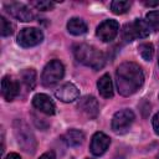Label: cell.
Wrapping results in <instances>:
<instances>
[{
  "mask_svg": "<svg viewBox=\"0 0 159 159\" xmlns=\"http://www.w3.org/2000/svg\"><path fill=\"white\" fill-rule=\"evenodd\" d=\"M144 83V73L139 65L123 62L116 71V84L119 94L128 97L135 93Z\"/></svg>",
  "mask_w": 159,
  "mask_h": 159,
  "instance_id": "1",
  "label": "cell"
},
{
  "mask_svg": "<svg viewBox=\"0 0 159 159\" xmlns=\"http://www.w3.org/2000/svg\"><path fill=\"white\" fill-rule=\"evenodd\" d=\"M76 60L84 66H88L93 70H101L106 63V56L102 51L91 45H80L75 48Z\"/></svg>",
  "mask_w": 159,
  "mask_h": 159,
  "instance_id": "2",
  "label": "cell"
},
{
  "mask_svg": "<svg viewBox=\"0 0 159 159\" xmlns=\"http://www.w3.org/2000/svg\"><path fill=\"white\" fill-rule=\"evenodd\" d=\"M14 133L17 140V144L26 153H34L36 149V139L30 127L21 119L14 122Z\"/></svg>",
  "mask_w": 159,
  "mask_h": 159,
  "instance_id": "3",
  "label": "cell"
},
{
  "mask_svg": "<svg viewBox=\"0 0 159 159\" xmlns=\"http://www.w3.org/2000/svg\"><path fill=\"white\" fill-rule=\"evenodd\" d=\"M63 75H65V67H63L62 62L58 60H52L45 66V68L42 71L41 83L45 87L53 86L57 82H60V80H62Z\"/></svg>",
  "mask_w": 159,
  "mask_h": 159,
  "instance_id": "4",
  "label": "cell"
},
{
  "mask_svg": "<svg viewBox=\"0 0 159 159\" xmlns=\"http://www.w3.org/2000/svg\"><path fill=\"white\" fill-rule=\"evenodd\" d=\"M150 29L148 26V24L145 22V20L142 19H135L134 21L125 24L122 31V36L125 41L130 42L134 41L135 39H144L149 35Z\"/></svg>",
  "mask_w": 159,
  "mask_h": 159,
  "instance_id": "5",
  "label": "cell"
},
{
  "mask_svg": "<svg viewBox=\"0 0 159 159\" xmlns=\"http://www.w3.org/2000/svg\"><path fill=\"white\" fill-rule=\"evenodd\" d=\"M133 120H134V113L130 109L118 111L112 118V123H111L112 130L117 134H123L129 129Z\"/></svg>",
  "mask_w": 159,
  "mask_h": 159,
  "instance_id": "6",
  "label": "cell"
},
{
  "mask_svg": "<svg viewBox=\"0 0 159 159\" xmlns=\"http://www.w3.org/2000/svg\"><path fill=\"white\" fill-rule=\"evenodd\" d=\"M43 40V34L40 29L36 27H25L20 30L17 35V43L21 47H34L39 43H41Z\"/></svg>",
  "mask_w": 159,
  "mask_h": 159,
  "instance_id": "7",
  "label": "cell"
},
{
  "mask_svg": "<svg viewBox=\"0 0 159 159\" xmlns=\"http://www.w3.org/2000/svg\"><path fill=\"white\" fill-rule=\"evenodd\" d=\"M119 31V24L116 20H104L102 21L97 30H96V35L99 40H102L103 42H111L116 39V36L118 35Z\"/></svg>",
  "mask_w": 159,
  "mask_h": 159,
  "instance_id": "8",
  "label": "cell"
},
{
  "mask_svg": "<svg viewBox=\"0 0 159 159\" xmlns=\"http://www.w3.org/2000/svg\"><path fill=\"white\" fill-rule=\"evenodd\" d=\"M4 7L12 17H15L20 21L27 22V21H31L34 19L32 11L25 4H21L17 1H10V2H5Z\"/></svg>",
  "mask_w": 159,
  "mask_h": 159,
  "instance_id": "9",
  "label": "cell"
},
{
  "mask_svg": "<svg viewBox=\"0 0 159 159\" xmlns=\"http://www.w3.org/2000/svg\"><path fill=\"white\" fill-rule=\"evenodd\" d=\"M109 144H111V139L107 134H104L103 132H96L92 135L91 144H89V150L93 155L99 157V155H102L107 152Z\"/></svg>",
  "mask_w": 159,
  "mask_h": 159,
  "instance_id": "10",
  "label": "cell"
},
{
  "mask_svg": "<svg viewBox=\"0 0 159 159\" xmlns=\"http://www.w3.org/2000/svg\"><path fill=\"white\" fill-rule=\"evenodd\" d=\"M32 104L36 109H39L40 112H42L45 114H48V116H52L55 113V109H56V106H55L53 101L45 93L35 94L34 98H32Z\"/></svg>",
  "mask_w": 159,
  "mask_h": 159,
  "instance_id": "11",
  "label": "cell"
},
{
  "mask_svg": "<svg viewBox=\"0 0 159 159\" xmlns=\"http://www.w3.org/2000/svg\"><path fill=\"white\" fill-rule=\"evenodd\" d=\"M55 96L60 99V101H62V102H65V103H70V102H73V101H76L78 97H80V91H78V88L73 84V83H65V84H62L56 92H55Z\"/></svg>",
  "mask_w": 159,
  "mask_h": 159,
  "instance_id": "12",
  "label": "cell"
},
{
  "mask_svg": "<svg viewBox=\"0 0 159 159\" xmlns=\"http://www.w3.org/2000/svg\"><path fill=\"white\" fill-rule=\"evenodd\" d=\"M78 108L89 118H96L99 112V106L93 96H84L78 102Z\"/></svg>",
  "mask_w": 159,
  "mask_h": 159,
  "instance_id": "13",
  "label": "cell"
},
{
  "mask_svg": "<svg viewBox=\"0 0 159 159\" xmlns=\"http://www.w3.org/2000/svg\"><path fill=\"white\" fill-rule=\"evenodd\" d=\"M20 92L19 82L14 81L9 76H5L1 80V94L6 101H12Z\"/></svg>",
  "mask_w": 159,
  "mask_h": 159,
  "instance_id": "14",
  "label": "cell"
},
{
  "mask_svg": "<svg viewBox=\"0 0 159 159\" xmlns=\"http://www.w3.org/2000/svg\"><path fill=\"white\" fill-rule=\"evenodd\" d=\"M97 88L99 94L103 98H111L113 97V83L111 80V76L108 73H104L97 82Z\"/></svg>",
  "mask_w": 159,
  "mask_h": 159,
  "instance_id": "15",
  "label": "cell"
},
{
  "mask_svg": "<svg viewBox=\"0 0 159 159\" xmlns=\"http://www.w3.org/2000/svg\"><path fill=\"white\" fill-rule=\"evenodd\" d=\"M67 30L75 36H80L87 32V24L80 17H72L67 22Z\"/></svg>",
  "mask_w": 159,
  "mask_h": 159,
  "instance_id": "16",
  "label": "cell"
},
{
  "mask_svg": "<svg viewBox=\"0 0 159 159\" xmlns=\"http://www.w3.org/2000/svg\"><path fill=\"white\" fill-rule=\"evenodd\" d=\"M83 139H84V134L78 129H70L65 134V140L71 147H77L82 144Z\"/></svg>",
  "mask_w": 159,
  "mask_h": 159,
  "instance_id": "17",
  "label": "cell"
},
{
  "mask_svg": "<svg viewBox=\"0 0 159 159\" xmlns=\"http://www.w3.org/2000/svg\"><path fill=\"white\" fill-rule=\"evenodd\" d=\"M20 77H21V81L25 83V86L30 89H32L35 87V83H36V72L34 68H26L21 73H20Z\"/></svg>",
  "mask_w": 159,
  "mask_h": 159,
  "instance_id": "18",
  "label": "cell"
},
{
  "mask_svg": "<svg viewBox=\"0 0 159 159\" xmlns=\"http://www.w3.org/2000/svg\"><path fill=\"white\" fill-rule=\"evenodd\" d=\"M132 2L130 1H120V0H114L111 2V10L117 14V15H122L124 12H127L130 7Z\"/></svg>",
  "mask_w": 159,
  "mask_h": 159,
  "instance_id": "19",
  "label": "cell"
},
{
  "mask_svg": "<svg viewBox=\"0 0 159 159\" xmlns=\"http://www.w3.org/2000/svg\"><path fill=\"white\" fill-rule=\"evenodd\" d=\"M145 22L148 24L150 30L158 31L159 30V10L149 11L145 15Z\"/></svg>",
  "mask_w": 159,
  "mask_h": 159,
  "instance_id": "20",
  "label": "cell"
},
{
  "mask_svg": "<svg viewBox=\"0 0 159 159\" xmlns=\"http://www.w3.org/2000/svg\"><path fill=\"white\" fill-rule=\"evenodd\" d=\"M138 51H139L140 56L143 57V60H145V61H150V60L153 58V55H154V47H153L152 43H148V42H145V43H140V45L138 46Z\"/></svg>",
  "mask_w": 159,
  "mask_h": 159,
  "instance_id": "21",
  "label": "cell"
},
{
  "mask_svg": "<svg viewBox=\"0 0 159 159\" xmlns=\"http://www.w3.org/2000/svg\"><path fill=\"white\" fill-rule=\"evenodd\" d=\"M14 25L6 20L4 16H0V34L1 36H10L14 34Z\"/></svg>",
  "mask_w": 159,
  "mask_h": 159,
  "instance_id": "22",
  "label": "cell"
},
{
  "mask_svg": "<svg viewBox=\"0 0 159 159\" xmlns=\"http://www.w3.org/2000/svg\"><path fill=\"white\" fill-rule=\"evenodd\" d=\"M31 5L35 6L37 10L47 11V10L53 9L55 2H52V1H46V0H37V1H31Z\"/></svg>",
  "mask_w": 159,
  "mask_h": 159,
  "instance_id": "23",
  "label": "cell"
},
{
  "mask_svg": "<svg viewBox=\"0 0 159 159\" xmlns=\"http://www.w3.org/2000/svg\"><path fill=\"white\" fill-rule=\"evenodd\" d=\"M153 129L157 134H159V112L153 118Z\"/></svg>",
  "mask_w": 159,
  "mask_h": 159,
  "instance_id": "24",
  "label": "cell"
},
{
  "mask_svg": "<svg viewBox=\"0 0 159 159\" xmlns=\"http://www.w3.org/2000/svg\"><path fill=\"white\" fill-rule=\"evenodd\" d=\"M39 159H56V155H55V153L52 150H48V152L43 153Z\"/></svg>",
  "mask_w": 159,
  "mask_h": 159,
  "instance_id": "25",
  "label": "cell"
},
{
  "mask_svg": "<svg viewBox=\"0 0 159 159\" xmlns=\"http://www.w3.org/2000/svg\"><path fill=\"white\" fill-rule=\"evenodd\" d=\"M5 159H21V158H20V155L16 154V153H10V154L6 155Z\"/></svg>",
  "mask_w": 159,
  "mask_h": 159,
  "instance_id": "26",
  "label": "cell"
},
{
  "mask_svg": "<svg viewBox=\"0 0 159 159\" xmlns=\"http://www.w3.org/2000/svg\"><path fill=\"white\" fill-rule=\"evenodd\" d=\"M143 4L147 6H157V5H159V1H144Z\"/></svg>",
  "mask_w": 159,
  "mask_h": 159,
  "instance_id": "27",
  "label": "cell"
},
{
  "mask_svg": "<svg viewBox=\"0 0 159 159\" xmlns=\"http://www.w3.org/2000/svg\"><path fill=\"white\" fill-rule=\"evenodd\" d=\"M158 65H159V52H158Z\"/></svg>",
  "mask_w": 159,
  "mask_h": 159,
  "instance_id": "28",
  "label": "cell"
},
{
  "mask_svg": "<svg viewBox=\"0 0 159 159\" xmlns=\"http://www.w3.org/2000/svg\"><path fill=\"white\" fill-rule=\"evenodd\" d=\"M158 159H159V155H158Z\"/></svg>",
  "mask_w": 159,
  "mask_h": 159,
  "instance_id": "29",
  "label": "cell"
}]
</instances>
